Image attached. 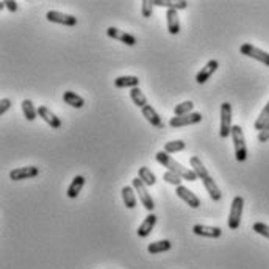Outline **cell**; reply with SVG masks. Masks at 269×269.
<instances>
[{
  "label": "cell",
  "instance_id": "obj_1",
  "mask_svg": "<svg viewBox=\"0 0 269 269\" xmlns=\"http://www.w3.org/2000/svg\"><path fill=\"white\" fill-rule=\"evenodd\" d=\"M155 160L160 163L162 166L168 168V171H171L174 174H177V176H180L183 180H188V182H196L197 180V176L194 174L193 169L185 168L182 163H179L177 160H174V158L169 153H166L165 150L156 152L155 153Z\"/></svg>",
  "mask_w": 269,
  "mask_h": 269
},
{
  "label": "cell",
  "instance_id": "obj_2",
  "mask_svg": "<svg viewBox=\"0 0 269 269\" xmlns=\"http://www.w3.org/2000/svg\"><path fill=\"white\" fill-rule=\"evenodd\" d=\"M230 136L233 139L236 162H240V163L246 162V158H247V146H246V138H244L243 129L240 127V125H233Z\"/></svg>",
  "mask_w": 269,
  "mask_h": 269
},
{
  "label": "cell",
  "instance_id": "obj_3",
  "mask_svg": "<svg viewBox=\"0 0 269 269\" xmlns=\"http://www.w3.org/2000/svg\"><path fill=\"white\" fill-rule=\"evenodd\" d=\"M243 208H244V199L241 196H235L233 200H232L230 214H229V219H227V226H229L230 230H236L240 227Z\"/></svg>",
  "mask_w": 269,
  "mask_h": 269
},
{
  "label": "cell",
  "instance_id": "obj_4",
  "mask_svg": "<svg viewBox=\"0 0 269 269\" xmlns=\"http://www.w3.org/2000/svg\"><path fill=\"white\" fill-rule=\"evenodd\" d=\"M232 105L229 102H224L221 105V129L219 136L223 139H227L232 135Z\"/></svg>",
  "mask_w": 269,
  "mask_h": 269
},
{
  "label": "cell",
  "instance_id": "obj_5",
  "mask_svg": "<svg viewBox=\"0 0 269 269\" xmlns=\"http://www.w3.org/2000/svg\"><path fill=\"white\" fill-rule=\"evenodd\" d=\"M132 186L135 188V191H136V194H138V197H139V202L144 205V208H146L147 211L152 213L153 208H155V202H153V199H152V196H150V193H149L147 186L139 180V177H136V179L132 180Z\"/></svg>",
  "mask_w": 269,
  "mask_h": 269
},
{
  "label": "cell",
  "instance_id": "obj_6",
  "mask_svg": "<svg viewBox=\"0 0 269 269\" xmlns=\"http://www.w3.org/2000/svg\"><path fill=\"white\" fill-rule=\"evenodd\" d=\"M202 122V115L197 112H193L185 116H174L169 121V125L172 129H182V127H188V125H194Z\"/></svg>",
  "mask_w": 269,
  "mask_h": 269
},
{
  "label": "cell",
  "instance_id": "obj_7",
  "mask_svg": "<svg viewBox=\"0 0 269 269\" xmlns=\"http://www.w3.org/2000/svg\"><path fill=\"white\" fill-rule=\"evenodd\" d=\"M240 52H241L243 55L249 57V58H254V60L260 61V63H263L264 66L269 68V53L264 52V50H261V49H258V47L246 42V44H243V45L240 47Z\"/></svg>",
  "mask_w": 269,
  "mask_h": 269
},
{
  "label": "cell",
  "instance_id": "obj_8",
  "mask_svg": "<svg viewBox=\"0 0 269 269\" xmlns=\"http://www.w3.org/2000/svg\"><path fill=\"white\" fill-rule=\"evenodd\" d=\"M45 19L49 22L53 24H60V25H66V27H74L77 25V18H74L72 14H66V13H61V11H47L45 14Z\"/></svg>",
  "mask_w": 269,
  "mask_h": 269
},
{
  "label": "cell",
  "instance_id": "obj_9",
  "mask_svg": "<svg viewBox=\"0 0 269 269\" xmlns=\"http://www.w3.org/2000/svg\"><path fill=\"white\" fill-rule=\"evenodd\" d=\"M39 176V169L36 166H25V168H18L10 172V179L14 182H21L27 179H35Z\"/></svg>",
  "mask_w": 269,
  "mask_h": 269
},
{
  "label": "cell",
  "instance_id": "obj_10",
  "mask_svg": "<svg viewBox=\"0 0 269 269\" xmlns=\"http://www.w3.org/2000/svg\"><path fill=\"white\" fill-rule=\"evenodd\" d=\"M106 36L112 38V39H116V41H119V42H122L125 45H130V47H133L136 44V38L133 35L127 33V31H122V30H119L116 27L106 28Z\"/></svg>",
  "mask_w": 269,
  "mask_h": 269
},
{
  "label": "cell",
  "instance_id": "obj_11",
  "mask_svg": "<svg viewBox=\"0 0 269 269\" xmlns=\"http://www.w3.org/2000/svg\"><path fill=\"white\" fill-rule=\"evenodd\" d=\"M176 193H177V196L186 203V205H189L191 208H199L200 205H202V202H200V199L191 191V189H188L186 186H177V189H176Z\"/></svg>",
  "mask_w": 269,
  "mask_h": 269
},
{
  "label": "cell",
  "instance_id": "obj_12",
  "mask_svg": "<svg viewBox=\"0 0 269 269\" xmlns=\"http://www.w3.org/2000/svg\"><path fill=\"white\" fill-rule=\"evenodd\" d=\"M218 68H219V61H218V60H210L207 65H205V66L197 72L196 82H197L199 85L207 83V82L210 80V77L218 71Z\"/></svg>",
  "mask_w": 269,
  "mask_h": 269
},
{
  "label": "cell",
  "instance_id": "obj_13",
  "mask_svg": "<svg viewBox=\"0 0 269 269\" xmlns=\"http://www.w3.org/2000/svg\"><path fill=\"white\" fill-rule=\"evenodd\" d=\"M141 113H142V118H146V121L152 125V127L160 129V130L165 129V122L162 121L160 115L156 113V110L152 105H146L144 108L141 110Z\"/></svg>",
  "mask_w": 269,
  "mask_h": 269
},
{
  "label": "cell",
  "instance_id": "obj_14",
  "mask_svg": "<svg viewBox=\"0 0 269 269\" xmlns=\"http://www.w3.org/2000/svg\"><path fill=\"white\" fill-rule=\"evenodd\" d=\"M38 116H39L47 125H50V127L55 129V130H58V129L61 127L60 118H58L55 113H52L47 106H39V108H38Z\"/></svg>",
  "mask_w": 269,
  "mask_h": 269
},
{
  "label": "cell",
  "instance_id": "obj_15",
  "mask_svg": "<svg viewBox=\"0 0 269 269\" xmlns=\"http://www.w3.org/2000/svg\"><path fill=\"white\" fill-rule=\"evenodd\" d=\"M193 233L197 236H205V238H219L223 235V230L219 227H211V226H203V224H196L193 227Z\"/></svg>",
  "mask_w": 269,
  "mask_h": 269
},
{
  "label": "cell",
  "instance_id": "obj_16",
  "mask_svg": "<svg viewBox=\"0 0 269 269\" xmlns=\"http://www.w3.org/2000/svg\"><path fill=\"white\" fill-rule=\"evenodd\" d=\"M155 224H156V216H155L153 213L147 214V216H146V219L142 221L141 226H139V227H138V230H136V233H138L139 238H147V236L152 233V230H153Z\"/></svg>",
  "mask_w": 269,
  "mask_h": 269
},
{
  "label": "cell",
  "instance_id": "obj_17",
  "mask_svg": "<svg viewBox=\"0 0 269 269\" xmlns=\"http://www.w3.org/2000/svg\"><path fill=\"white\" fill-rule=\"evenodd\" d=\"M166 24H168V31L171 35H179L180 33V19H179V13L176 10H168Z\"/></svg>",
  "mask_w": 269,
  "mask_h": 269
},
{
  "label": "cell",
  "instance_id": "obj_18",
  "mask_svg": "<svg viewBox=\"0 0 269 269\" xmlns=\"http://www.w3.org/2000/svg\"><path fill=\"white\" fill-rule=\"evenodd\" d=\"M121 194H122V200H124V205L127 208H135L136 207V202H138V194H136V191H135V188L133 186H124L122 188V191H121Z\"/></svg>",
  "mask_w": 269,
  "mask_h": 269
},
{
  "label": "cell",
  "instance_id": "obj_19",
  "mask_svg": "<svg viewBox=\"0 0 269 269\" xmlns=\"http://www.w3.org/2000/svg\"><path fill=\"white\" fill-rule=\"evenodd\" d=\"M202 183H203L205 189H207L208 196L211 197V200L219 202V200H221V197H223V193H221V189H219V186L216 185L214 179L208 176L207 179H203V180H202Z\"/></svg>",
  "mask_w": 269,
  "mask_h": 269
},
{
  "label": "cell",
  "instance_id": "obj_20",
  "mask_svg": "<svg viewBox=\"0 0 269 269\" xmlns=\"http://www.w3.org/2000/svg\"><path fill=\"white\" fill-rule=\"evenodd\" d=\"M153 2V7H163V8H168V10H186L188 8V2L186 0H152Z\"/></svg>",
  "mask_w": 269,
  "mask_h": 269
},
{
  "label": "cell",
  "instance_id": "obj_21",
  "mask_svg": "<svg viewBox=\"0 0 269 269\" xmlns=\"http://www.w3.org/2000/svg\"><path fill=\"white\" fill-rule=\"evenodd\" d=\"M83 186H85V177H83V176H75V177L72 179L71 185L68 186V191H66L68 197H69V199H75L78 194L82 193Z\"/></svg>",
  "mask_w": 269,
  "mask_h": 269
},
{
  "label": "cell",
  "instance_id": "obj_22",
  "mask_svg": "<svg viewBox=\"0 0 269 269\" xmlns=\"http://www.w3.org/2000/svg\"><path fill=\"white\" fill-rule=\"evenodd\" d=\"M115 86L116 88H130V89L139 88V78L135 75H122L115 80Z\"/></svg>",
  "mask_w": 269,
  "mask_h": 269
},
{
  "label": "cell",
  "instance_id": "obj_23",
  "mask_svg": "<svg viewBox=\"0 0 269 269\" xmlns=\"http://www.w3.org/2000/svg\"><path fill=\"white\" fill-rule=\"evenodd\" d=\"M189 165H191V169L194 171V174L197 176V179H200V180H203V179H207L210 174H208V171H207V168L203 166V163H202V160L199 156H191L189 158Z\"/></svg>",
  "mask_w": 269,
  "mask_h": 269
},
{
  "label": "cell",
  "instance_id": "obj_24",
  "mask_svg": "<svg viewBox=\"0 0 269 269\" xmlns=\"http://www.w3.org/2000/svg\"><path fill=\"white\" fill-rule=\"evenodd\" d=\"M63 100L72 108H83L85 106V99L82 96H78V94L74 91H66L65 94H63Z\"/></svg>",
  "mask_w": 269,
  "mask_h": 269
},
{
  "label": "cell",
  "instance_id": "obj_25",
  "mask_svg": "<svg viewBox=\"0 0 269 269\" xmlns=\"http://www.w3.org/2000/svg\"><path fill=\"white\" fill-rule=\"evenodd\" d=\"M138 177L139 180L144 183L146 186H153L156 183V177H155V174L147 168V166H142L138 169Z\"/></svg>",
  "mask_w": 269,
  "mask_h": 269
},
{
  "label": "cell",
  "instance_id": "obj_26",
  "mask_svg": "<svg viewBox=\"0 0 269 269\" xmlns=\"http://www.w3.org/2000/svg\"><path fill=\"white\" fill-rule=\"evenodd\" d=\"M171 247H172L171 241H168V240H160V241L150 243V244L147 246V252H149V254H152V255H155V254H162V252H168Z\"/></svg>",
  "mask_w": 269,
  "mask_h": 269
},
{
  "label": "cell",
  "instance_id": "obj_27",
  "mask_svg": "<svg viewBox=\"0 0 269 269\" xmlns=\"http://www.w3.org/2000/svg\"><path fill=\"white\" fill-rule=\"evenodd\" d=\"M22 113H24V116L27 118V121H35L36 119V116H38V108H35V105H33V102H31L30 99H25V100H22Z\"/></svg>",
  "mask_w": 269,
  "mask_h": 269
},
{
  "label": "cell",
  "instance_id": "obj_28",
  "mask_svg": "<svg viewBox=\"0 0 269 269\" xmlns=\"http://www.w3.org/2000/svg\"><path fill=\"white\" fill-rule=\"evenodd\" d=\"M130 99H132V102H133L138 108H141V110L147 105V97L144 96V92H142L139 88L130 89Z\"/></svg>",
  "mask_w": 269,
  "mask_h": 269
},
{
  "label": "cell",
  "instance_id": "obj_29",
  "mask_svg": "<svg viewBox=\"0 0 269 269\" xmlns=\"http://www.w3.org/2000/svg\"><path fill=\"white\" fill-rule=\"evenodd\" d=\"M193 108H194V103L191 100H185V102L174 106V115H176V116L189 115V113H193Z\"/></svg>",
  "mask_w": 269,
  "mask_h": 269
},
{
  "label": "cell",
  "instance_id": "obj_30",
  "mask_svg": "<svg viewBox=\"0 0 269 269\" xmlns=\"http://www.w3.org/2000/svg\"><path fill=\"white\" fill-rule=\"evenodd\" d=\"M186 149V144L182 141V139H177V141H169L165 144V152L166 153H177V152H182Z\"/></svg>",
  "mask_w": 269,
  "mask_h": 269
},
{
  "label": "cell",
  "instance_id": "obj_31",
  "mask_svg": "<svg viewBox=\"0 0 269 269\" xmlns=\"http://www.w3.org/2000/svg\"><path fill=\"white\" fill-rule=\"evenodd\" d=\"M269 121V102L264 105V108L261 110V113H260V116L257 118V121H255V124H254V129L255 130H261L264 125H266V122Z\"/></svg>",
  "mask_w": 269,
  "mask_h": 269
},
{
  "label": "cell",
  "instance_id": "obj_32",
  "mask_svg": "<svg viewBox=\"0 0 269 269\" xmlns=\"http://www.w3.org/2000/svg\"><path fill=\"white\" fill-rule=\"evenodd\" d=\"M163 180L169 185H174V186H182V182H183V179L180 176H177V174H174L171 171H166L163 174Z\"/></svg>",
  "mask_w": 269,
  "mask_h": 269
},
{
  "label": "cell",
  "instance_id": "obj_33",
  "mask_svg": "<svg viewBox=\"0 0 269 269\" xmlns=\"http://www.w3.org/2000/svg\"><path fill=\"white\" fill-rule=\"evenodd\" d=\"M141 14L144 18H152L153 14V2L152 0H142L141 2Z\"/></svg>",
  "mask_w": 269,
  "mask_h": 269
},
{
  "label": "cell",
  "instance_id": "obj_34",
  "mask_svg": "<svg viewBox=\"0 0 269 269\" xmlns=\"http://www.w3.org/2000/svg\"><path fill=\"white\" fill-rule=\"evenodd\" d=\"M252 230H255V233L264 236V238L269 240V226L264 224V223H255L254 226H252Z\"/></svg>",
  "mask_w": 269,
  "mask_h": 269
},
{
  "label": "cell",
  "instance_id": "obj_35",
  "mask_svg": "<svg viewBox=\"0 0 269 269\" xmlns=\"http://www.w3.org/2000/svg\"><path fill=\"white\" fill-rule=\"evenodd\" d=\"M269 139V121L266 122L264 127L258 132V141L260 142H266Z\"/></svg>",
  "mask_w": 269,
  "mask_h": 269
},
{
  "label": "cell",
  "instance_id": "obj_36",
  "mask_svg": "<svg viewBox=\"0 0 269 269\" xmlns=\"http://www.w3.org/2000/svg\"><path fill=\"white\" fill-rule=\"evenodd\" d=\"M10 108H11V100H10L8 97H5V99L0 100V116H4Z\"/></svg>",
  "mask_w": 269,
  "mask_h": 269
},
{
  "label": "cell",
  "instance_id": "obj_37",
  "mask_svg": "<svg viewBox=\"0 0 269 269\" xmlns=\"http://www.w3.org/2000/svg\"><path fill=\"white\" fill-rule=\"evenodd\" d=\"M4 5H5V8H8L11 13H16L18 11V2H14V0H4Z\"/></svg>",
  "mask_w": 269,
  "mask_h": 269
}]
</instances>
